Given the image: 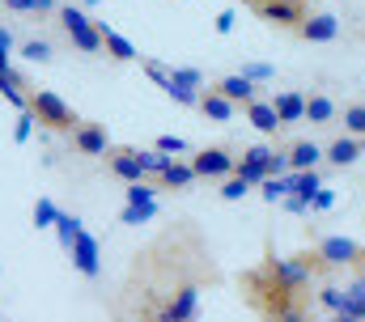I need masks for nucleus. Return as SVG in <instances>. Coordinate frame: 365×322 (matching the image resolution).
I'll return each mask as SVG.
<instances>
[{"mask_svg": "<svg viewBox=\"0 0 365 322\" xmlns=\"http://www.w3.org/2000/svg\"><path fill=\"white\" fill-rule=\"evenodd\" d=\"M153 149H162V153L179 157V153H187V140H182V136H158V140H153Z\"/></svg>", "mask_w": 365, "mask_h": 322, "instance_id": "37", "label": "nucleus"}, {"mask_svg": "<svg viewBox=\"0 0 365 322\" xmlns=\"http://www.w3.org/2000/svg\"><path fill=\"white\" fill-rule=\"evenodd\" d=\"M191 170H195V178L221 182V178H230V174L238 170V157H234V149H225V145H208V149H200V153L191 157Z\"/></svg>", "mask_w": 365, "mask_h": 322, "instance_id": "5", "label": "nucleus"}, {"mask_svg": "<svg viewBox=\"0 0 365 322\" xmlns=\"http://www.w3.org/2000/svg\"><path fill=\"white\" fill-rule=\"evenodd\" d=\"M310 322H361V318H349V314H323V318H310Z\"/></svg>", "mask_w": 365, "mask_h": 322, "instance_id": "44", "label": "nucleus"}, {"mask_svg": "<svg viewBox=\"0 0 365 322\" xmlns=\"http://www.w3.org/2000/svg\"><path fill=\"white\" fill-rule=\"evenodd\" d=\"M158 191H162V182H149V178L128 182V204H153V199H158Z\"/></svg>", "mask_w": 365, "mask_h": 322, "instance_id": "28", "label": "nucleus"}, {"mask_svg": "<svg viewBox=\"0 0 365 322\" xmlns=\"http://www.w3.org/2000/svg\"><path fill=\"white\" fill-rule=\"evenodd\" d=\"M314 259H319V267L323 271H340V267H357V263H365V246L353 238H319V246H314Z\"/></svg>", "mask_w": 365, "mask_h": 322, "instance_id": "4", "label": "nucleus"}, {"mask_svg": "<svg viewBox=\"0 0 365 322\" xmlns=\"http://www.w3.org/2000/svg\"><path fill=\"white\" fill-rule=\"evenodd\" d=\"M340 115H344V132H349V136H361V140H365V102H349Z\"/></svg>", "mask_w": 365, "mask_h": 322, "instance_id": "27", "label": "nucleus"}, {"mask_svg": "<svg viewBox=\"0 0 365 322\" xmlns=\"http://www.w3.org/2000/svg\"><path fill=\"white\" fill-rule=\"evenodd\" d=\"M323 187V174L319 170H289V195H297V199H314V191Z\"/></svg>", "mask_w": 365, "mask_h": 322, "instance_id": "21", "label": "nucleus"}, {"mask_svg": "<svg viewBox=\"0 0 365 322\" xmlns=\"http://www.w3.org/2000/svg\"><path fill=\"white\" fill-rule=\"evenodd\" d=\"M68 254H73V267H77L86 280H98V276H102V250H98V238H90L86 229L73 238V250H68Z\"/></svg>", "mask_w": 365, "mask_h": 322, "instance_id": "10", "label": "nucleus"}, {"mask_svg": "<svg viewBox=\"0 0 365 322\" xmlns=\"http://www.w3.org/2000/svg\"><path fill=\"white\" fill-rule=\"evenodd\" d=\"M98 30H102V51H106L110 60H119V64H132V60H140V56H136V47H132V43H128L119 30H110L106 21H98Z\"/></svg>", "mask_w": 365, "mask_h": 322, "instance_id": "17", "label": "nucleus"}, {"mask_svg": "<svg viewBox=\"0 0 365 322\" xmlns=\"http://www.w3.org/2000/svg\"><path fill=\"white\" fill-rule=\"evenodd\" d=\"M242 77H251L255 85H264V80L276 77V68H272V64H242Z\"/></svg>", "mask_w": 365, "mask_h": 322, "instance_id": "40", "label": "nucleus"}, {"mask_svg": "<svg viewBox=\"0 0 365 322\" xmlns=\"http://www.w3.org/2000/svg\"><path fill=\"white\" fill-rule=\"evenodd\" d=\"M136 153H140V165H145V174H153V178H158V174H162V170L175 161L170 153H162V149H136Z\"/></svg>", "mask_w": 365, "mask_h": 322, "instance_id": "30", "label": "nucleus"}, {"mask_svg": "<svg viewBox=\"0 0 365 322\" xmlns=\"http://www.w3.org/2000/svg\"><path fill=\"white\" fill-rule=\"evenodd\" d=\"M56 229H60V246H64V250H73V238L81 234V221H77V217H68V212H60V217H56Z\"/></svg>", "mask_w": 365, "mask_h": 322, "instance_id": "33", "label": "nucleus"}, {"mask_svg": "<svg viewBox=\"0 0 365 322\" xmlns=\"http://www.w3.org/2000/svg\"><path fill=\"white\" fill-rule=\"evenodd\" d=\"M34 123H38V119H34V110L26 106V110L17 115V128H13V140H17V145H26V140L34 136Z\"/></svg>", "mask_w": 365, "mask_h": 322, "instance_id": "34", "label": "nucleus"}, {"mask_svg": "<svg viewBox=\"0 0 365 322\" xmlns=\"http://www.w3.org/2000/svg\"><path fill=\"white\" fill-rule=\"evenodd\" d=\"M276 115H280V123L284 128H293V123H306V93H297V89H280L272 98Z\"/></svg>", "mask_w": 365, "mask_h": 322, "instance_id": "15", "label": "nucleus"}, {"mask_svg": "<svg viewBox=\"0 0 365 322\" xmlns=\"http://www.w3.org/2000/svg\"><path fill=\"white\" fill-rule=\"evenodd\" d=\"M195 280L200 284L212 280V259L195 229H170L145 254H136L123 284V314H132V322H149V314L166 297H175L182 284H195Z\"/></svg>", "mask_w": 365, "mask_h": 322, "instance_id": "1", "label": "nucleus"}, {"mask_svg": "<svg viewBox=\"0 0 365 322\" xmlns=\"http://www.w3.org/2000/svg\"><path fill=\"white\" fill-rule=\"evenodd\" d=\"M272 153L276 149H268V145H251V149H242V157H238V170H234V174H242L251 187L264 182V178H272Z\"/></svg>", "mask_w": 365, "mask_h": 322, "instance_id": "9", "label": "nucleus"}, {"mask_svg": "<svg viewBox=\"0 0 365 322\" xmlns=\"http://www.w3.org/2000/svg\"><path fill=\"white\" fill-rule=\"evenodd\" d=\"M212 89H221V93H225L230 102H238V106H247V102H255V98H259V85H255L251 77H242V73H230V77H221Z\"/></svg>", "mask_w": 365, "mask_h": 322, "instance_id": "16", "label": "nucleus"}, {"mask_svg": "<svg viewBox=\"0 0 365 322\" xmlns=\"http://www.w3.org/2000/svg\"><path fill=\"white\" fill-rule=\"evenodd\" d=\"M259 187H264V199H268V204H280V199L289 195V174H272V178H264Z\"/></svg>", "mask_w": 365, "mask_h": 322, "instance_id": "32", "label": "nucleus"}, {"mask_svg": "<svg viewBox=\"0 0 365 322\" xmlns=\"http://www.w3.org/2000/svg\"><path fill=\"white\" fill-rule=\"evenodd\" d=\"M17 56H21V60H30V64H51V60H56V47H51V38L30 34V38H21V43H17Z\"/></svg>", "mask_w": 365, "mask_h": 322, "instance_id": "23", "label": "nucleus"}, {"mask_svg": "<svg viewBox=\"0 0 365 322\" xmlns=\"http://www.w3.org/2000/svg\"><path fill=\"white\" fill-rule=\"evenodd\" d=\"M323 153H327V161H331V165L349 170V165H357V161H361L365 145H361V136H349V132H344V136H336V140H331Z\"/></svg>", "mask_w": 365, "mask_h": 322, "instance_id": "14", "label": "nucleus"}, {"mask_svg": "<svg viewBox=\"0 0 365 322\" xmlns=\"http://www.w3.org/2000/svg\"><path fill=\"white\" fill-rule=\"evenodd\" d=\"M13 47H17V43H13V30H9V26H0V73H4V68H13Z\"/></svg>", "mask_w": 365, "mask_h": 322, "instance_id": "36", "label": "nucleus"}, {"mask_svg": "<svg viewBox=\"0 0 365 322\" xmlns=\"http://www.w3.org/2000/svg\"><path fill=\"white\" fill-rule=\"evenodd\" d=\"M73 149L81 157H106L110 149V136H106V123H93V119H81L73 128Z\"/></svg>", "mask_w": 365, "mask_h": 322, "instance_id": "8", "label": "nucleus"}, {"mask_svg": "<svg viewBox=\"0 0 365 322\" xmlns=\"http://www.w3.org/2000/svg\"><path fill=\"white\" fill-rule=\"evenodd\" d=\"M158 182H162V191H187V187L195 182V170H191V161L175 157L162 174H158Z\"/></svg>", "mask_w": 365, "mask_h": 322, "instance_id": "20", "label": "nucleus"}, {"mask_svg": "<svg viewBox=\"0 0 365 322\" xmlns=\"http://www.w3.org/2000/svg\"><path fill=\"white\" fill-rule=\"evenodd\" d=\"M280 204H284V212H293V217H310V204H306V199H297V195H284Z\"/></svg>", "mask_w": 365, "mask_h": 322, "instance_id": "42", "label": "nucleus"}, {"mask_svg": "<svg viewBox=\"0 0 365 322\" xmlns=\"http://www.w3.org/2000/svg\"><path fill=\"white\" fill-rule=\"evenodd\" d=\"M331 208H336V191L319 187V191H314V199H310V212H331Z\"/></svg>", "mask_w": 365, "mask_h": 322, "instance_id": "39", "label": "nucleus"}, {"mask_svg": "<svg viewBox=\"0 0 365 322\" xmlns=\"http://www.w3.org/2000/svg\"><path fill=\"white\" fill-rule=\"evenodd\" d=\"M251 4H255V13H259L268 26H280V30H297V26L306 21L302 0H251Z\"/></svg>", "mask_w": 365, "mask_h": 322, "instance_id": "6", "label": "nucleus"}, {"mask_svg": "<svg viewBox=\"0 0 365 322\" xmlns=\"http://www.w3.org/2000/svg\"><path fill=\"white\" fill-rule=\"evenodd\" d=\"M336 115H340L336 98H327V93H306V119H310L314 128H327V123H336Z\"/></svg>", "mask_w": 365, "mask_h": 322, "instance_id": "18", "label": "nucleus"}, {"mask_svg": "<svg viewBox=\"0 0 365 322\" xmlns=\"http://www.w3.org/2000/svg\"><path fill=\"white\" fill-rule=\"evenodd\" d=\"M234 21H238V13H234V9L217 13V34H230V30H234Z\"/></svg>", "mask_w": 365, "mask_h": 322, "instance_id": "43", "label": "nucleus"}, {"mask_svg": "<svg viewBox=\"0 0 365 322\" xmlns=\"http://www.w3.org/2000/svg\"><path fill=\"white\" fill-rule=\"evenodd\" d=\"M166 93H170L175 102H182V106H195V102H200V93H195V89H179V85H166Z\"/></svg>", "mask_w": 365, "mask_h": 322, "instance_id": "41", "label": "nucleus"}, {"mask_svg": "<svg viewBox=\"0 0 365 322\" xmlns=\"http://www.w3.org/2000/svg\"><path fill=\"white\" fill-rule=\"evenodd\" d=\"M0 9H4V4H0Z\"/></svg>", "mask_w": 365, "mask_h": 322, "instance_id": "47", "label": "nucleus"}, {"mask_svg": "<svg viewBox=\"0 0 365 322\" xmlns=\"http://www.w3.org/2000/svg\"><path fill=\"white\" fill-rule=\"evenodd\" d=\"M106 174H115L119 182H140V178H149L145 165H140V153L128 149V145H110V149H106Z\"/></svg>", "mask_w": 365, "mask_h": 322, "instance_id": "7", "label": "nucleus"}, {"mask_svg": "<svg viewBox=\"0 0 365 322\" xmlns=\"http://www.w3.org/2000/svg\"><path fill=\"white\" fill-rule=\"evenodd\" d=\"M140 68H145V77H149V80H158V85H162V89H166V80H170V68H166V64H162V60H145V64H140Z\"/></svg>", "mask_w": 365, "mask_h": 322, "instance_id": "38", "label": "nucleus"}, {"mask_svg": "<svg viewBox=\"0 0 365 322\" xmlns=\"http://www.w3.org/2000/svg\"><path fill=\"white\" fill-rule=\"evenodd\" d=\"M242 110H247V123H251L255 132H264V136H276V132L284 128L280 115H276V106L268 102V98H255V102H247Z\"/></svg>", "mask_w": 365, "mask_h": 322, "instance_id": "13", "label": "nucleus"}, {"mask_svg": "<svg viewBox=\"0 0 365 322\" xmlns=\"http://www.w3.org/2000/svg\"><path fill=\"white\" fill-rule=\"evenodd\" d=\"M297 38H306V43H336L340 38V17L336 13H306V21L297 26Z\"/></svg>", "mask_w": 365, "mask_h": 322, "instance_id": "11", "label": "nucleus"}, {"mask_svg": "<svg viewBox=\"0 0 365 322\" xmlns=\"http://www.w3.org/2000/svg\"><path fill=\"white\" fill-rule=\"evenodd\" d=\"M56 21H60L64 38H68L81 56H98V51H102V30H98V21H93L86 9H77V4H60V9H56Z\"/></svg>", "mask_w": 365, "mask_h": 322, "instance_id": "2", "label": "nucleus"}, {"mask_svg": "<svg viewBox=\"0 0 365 322\" xmlns=\"http://www.w3.org/2000/svg\"><path fill=\"white\" fill-rule=\"evenodd\" d=\"M4 13H17V17H56L60 0H0Z\"/></svg>", "mask_w": 365, "mask_h": 322, "instance_id": "24", "label": "nucleus"}, {"mask_svg": "<svg viewBox=\"0 0 365 322\" xmlns=\"http://www.w3.org/2000/svg\"><path fill=\"white\" fill-rule=\"evenodd\" d=\"M81 4H86V9H93V4H102V0H81Z\"/></svg>", "mask_w": 365, "mask_h": 322, "instance_id": "45", "label": "nucleus"}, {"mask_svg": "<svg viewBox=\"0 0 365 322\" xmlns=\"http://www.w3.org/2000/svg\"><path fill=\"white\" fill-rule=\"evenodd\" d=\"M247 191H251V182H247L242 174H230V178H221V199H225V204H234V199H242Z\"/></svg>", "mask_w": 365, "mask_h": 322, "instance_id": "31", "label": "nucleus"}, {"mask_svg": "<svg viewBox=\"0 0 365 322\" xmlns=\"http://www.w3.org/2000/svg\"><path fill=\"white\" fill-rule=\"evenodd\" d=\"M195 110H200L208 123H230V119L238 115V102H230L221 89H204V93H200V102H195Z\"/></svg>", "mask_w": 365, "mask_h": 322, "instance_id": "12", "label": "nucleus"}, {"mask_svg": "<svg viewBox=\"0 0 365 322\" xmlns=\"http://www.w3.org/2000/svg\"><path fill=\"white\" fill-rule=\"evenodd\" d=\"M166 85H179V89H195L204 93V73L200 68H170V80Z\"/></svg>", "mask_w": 365, "mask_h": 322, "instance_id": "29", "label": "nucleus"}, {"mask_svg": "<svg viewBox=\"0 0 365 322\" xmlns=\"http://www.w3.org/2000/svg\"><path fill=\"white\" fill-rule=\"evenodd\" d=\"M21 89H26V80L17 77L13 68H4V73H0V98H4V102H13L17 110H26V106H30V93H21Z\"/></svg>", "mask_w": 365, "mask_h": 322, "instance_id": "25", "label": "nucleus"}, {"mask_svg": "<svg viewBox=\"0 0 365 322\" xmlns=\"http://www.w3.org/2000/svg\"><path fill=\"white\" fill-rule=\"evenodd\" d=\"M153 217H158V199H153V204H123L119 225H149Z\"/></svg>", "mask_w": 365, "mask_h": 322, "instance_id": "26", "label": "nucleus"}, {"mask_svg": "<svg viewBox=\"0 0 365 322\" xmlns=\"http://www.w3.org/2000/svg\"><path fill=\"white\" fill-rule=\"evenodd\" d=\"M344 293H349V314L365 322V263L353 267V276L344 280Z\"/></svg>", "mask_w": 365, "mask_h": 322, "instance_id": "22", "label": "nucleus"}, {"mask_svg": "<svg viewBox=\"0 0 365 322\" xmlns=\"http://www.w3.org/2000/svg\"><path fill=\"white\" fill-rule=\"evenodd\" d=\"M30 110H34V119L47 128V132H73L81 119H77V110L56 93V89H30Z\"/></svg>", "mask_w": 365, "mask_h": 322, "instance_id": "3", "label": "nucleus"}, {"mask_svg": "<svg viewBox=\"0 0 365 322\" xmlns=\"http://www.w3.org/2000/svg\"><path fill=\"white\" fill-rule=\"evenodd\" d=\"M264 322H280V318H264Z\"/></svg>", "mask_w": 365, "mask_h": 322, "instance_id": "46", "label": "nucleus"}, {"mask_svg": "<svg viewBox=\"0 0 365 322\" xmlns=\"http://www.w3.org/2000/svg\"><path fill=\"white\" fill-rule=\"evenodd\" d=\"M284 153H289V170H319V161L327 157L314 140H293Z\"/></svg>", "mask_w": 365, "mask_h": 322, "instance_id": "19", "label": "nucleus"}, {"mask_svg": "<svg viewBox=\"0 0 365 322\" xmlns=\"http://www.w3.org/2000/svg\"><path fill=\"white\" fill-rule=\"evenodd\" d=\"M56 217H60V208H56L51 199H38V204H34V225H38V229H51Z\"/></svg>", "mask_w": 365, "mask_h": 322, "instance_id": "35", "label": "nucleus"}]
</instances>
